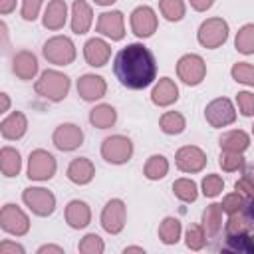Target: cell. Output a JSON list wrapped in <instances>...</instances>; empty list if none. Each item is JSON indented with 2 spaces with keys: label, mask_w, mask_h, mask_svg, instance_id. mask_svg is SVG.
Instances as JSON below:
<instances>
[{
  "label": "cell",
  "mask_w": 254,
  "mask_h": 254,
  "mask_svg": "<svg viewBox=\"0 0 254 254\" xmlns=\"http://www.w3.org/2000/svg\"><path fill=\"white\" fill-rule=\"evenodd\" d=\"M113 71L123 87L145 89L157 79V62L147 46L133 42L119 50L113 62Z\"/></svg>",
  "instance_id": "cell-1"
},
{
  "label": "cell",
  "mask_w": 254,
  "mask_h": 254,
  "mask_svg": "<svg viewBox=\"0 0 254 254\" xmlns=\"http://www.w3.org/2000/svg\"><path fill=\"white\" fill-rule=\"evenodd\" d=\"M69 87H71V81L65 73L58 71V69H46L40 73V77L36 79L34 83V91L52 101V103H58V101H64L69 93Z\"/></svg>",
  "instance_id": "cell-2"
},
{
  "label": "cell",
  "mask_w": 254,
  "mask_h": 254,
  "mask_svg": "<svg viewBox=\"0 0 254 254\" xmlns=\"http://www.w3.org/2000/svg\"><path fill=\"white\" fill-rule=\"evenodd\" d=\"M42 54L54 65H69L75 62V56H77L75 44L67 36H52L50 40H46Z\"/></svg>",
  "instance_id": "cell-3"
},
{
  "label": "cell",
  "mask_w": 254,
  "mask_h": 254,
  "mask_svg": "<svg viewBox=\"0 0 254 254\" xmlns=\"http://www.w3.org/2000/svg\"><path fill=\"white\" fill-rule=\"evenodd\" d=\"M196 40L202 48L206 50H216L220 48L226 40H228V22L214 16V18H206L196 32Z\"/></svg>",
  "instance_id": "cell-4"
},
{
  "label": "cell",
  "mask_w": 254,
  "mask_h": 254,
  "mask_svg": "<svg viewBox=\"0 0 254 254\" xmlns=\"http://www.w3.org/2000/svg\"><path fill=\"white\" fill-rule=\"evenodd\" d=\"M58 171L56 157L46 149H34L28 157V179L30 181H50Z\"/></svg>",
  "instance_id": "cell-5"
},
{
  "label": "cell",
  "mask_w": 254,
  "mask_h": 254,
  "mask_svg": "<svg viewBox=\"0 0 254 254\" xmlns=\"http://www.w3.org/2000/svg\"><path fill=\"white\" fill-rule=\"evenodd\" d=\"M24 204L36 214V216H50L56 210V196L52 190L44 187H28L22 190Z\"/></svg>",
  "instance_id": "cell-6"
},
{
  "label": "cell",
  "mask_w": 254,
  "mask_h": 254,
  "mask_svg": "<svg viewBox=\"0 0 254 254\" xmlns=\"http://www.w3.org/2000/svg\"><path fill=\"white\" fill-rule=\"evenodd\" d=\"M101 157L111 165H123L133 157V143L125 135L105 137L101 143Z\"/></svg>",
  "instance_id": "cell-7"
},
{
  "label": "cell",
  "mask_w": 254,
  "mask_h": 254,
  "mask_svg": "<svg viewBox=\"0 0 254 254\" xmlns=\"http://www.w3.org/2000/svg\"><path fill=\"white\" fill-rule=\"evenodd\" d=\"M177 75L187 85H198L202 83L206 75V64L198 54H185L177 62Z\"/></svg>",
  "instance_id": "cell-8"
},
{
  "label": "cell",
  "mask_w": 254,
  "mask_h": 254,
  "mask_svg": "<svg viewBox=\"0 0 254 254\" xmlns=\"http://www.w3.org/2000/svg\"><path fill=\"white\" fill-rule=\"evenodd\" d=\"M204 119L208 121L210 127H226L236 121V109L234 103L228 97H216L204 107Z\"/></svg>",
  "instance_id": "cell-9"
},
{
  "label": "cell",
  "mask_w": 254,
  "mask_h": 254,
  "mask_svg": "<svg viewBox=\"0 0 254 254\" xmlns=\"http://www.w3.org/2000/svg\"><path fill=\"white\" fill-rule=\"evenodd\" d=\"M0 228L12 236H24L30 230V218L20 206L8 202L0 210Z\"/></svg>",
  "instance_id": "cell-10"
},
{
  "label": "cell",
  "mask_w": 254,
  "mask_h": 254,
  "mask_svg": "<svg viewBox=\"0 0 254 254\" xmlns=\"http://www.w3.org/2000/svg\"><path fill=\"white\" fill-rule=\"evenodd\" d=\"M101 228L107 234H119L125 228V220H127V206L121 198H111L105 202L103 210H101Z\"/></svg>",
  "instance_id": "cell-11"
},
{
  "label": "cell",
  "mask_w": 254,
  "mask_h": 254,
  "mask_svg": "<svg viewBox=\"0 0 254 254\" xmlns=\"http://www.w3.org/2000/svg\"><path fill=\"white\" fill-rule=\"evenodd\" d=\"M129 24H131V32L137 38H151L157 32L159 26V18L155 14V10L151 6H137L131 16H129Z\"/></svg>",
  "instance_id": "cell-12"
},
{
  "label": "cell",
  "mask_w": 254,
  "mask_h": 254,
  "mask_svg": "<svg viewBox=\"0 0 254 254\" xmlns=\"http://www.w3.org/2000/svg\"><path fill=\"white\" fill-rule=\"evenodd\" d=\"M175 165L181 173H200L206 167V153L196 145H185L175 153Z\"/></svg>",
  "instance_id": "cell-13"
},
{
  "label": "cell",
  "mask_w": 254,
  "mask_h": 254,
  "mask_svg": "<svg viewBox=\"0 0 254 254\" xmlns=\"http://www.w3.org/2000/svg\"><path fill=\"white\" fill-rule=\"evenodd\" d=\"M52 143L56 149L64 151V153H69V151H75L77 147H81L83 143V131L79 125L75 123H62L54 129L52 133Z\"/></svg>",
  "instance_id": "cell-14"
},
{
  "label": "cell",
  "mask_w": 254,
  "mask_h": 254,
  "mask_svg": "<svg viewBox=\"0 0 254 254\" xmlns=\"http://www.w3.org/2000/svg\"><path fill=\"white\" fill-rule=\"evenodd\" d=\"M95 30H97L101 36H105V38H109V40H113V42H119V40L125 38V18H123V14H121L119 10L103 12V14H99V18H97Z\"/></svg>",
  "instance_id": "cell-15"
},
{
  "label": "cell",
  "mask_w": 254,
  "mask_h": 254,
  "mask_svg": "<svg viewBox=\"0 0 254 254\" xmlns=\"http://www.w3.org/2000/svg\"><path fill=\"white\" fill-rule=\"evenodd\" d=\"M105 91H107V81L101 75L83 73L77 79V95L83 101H97L105 95Z\"/></svg>",
  "instance_id": "cell-16"
},
{
  "label": "cell",
  "mask_w": 254,
  "mask_h": 254,
  "mask_svg": "<svg viewBox=\"0 0 254 254\" xmlns=\"http://www.w3.org/2000/svg\"><path fill=\"white\" fill-rule=\"evenodd\" d=\"M83 58L91 67H103L111 58V46L103 38H89L83 44Z\"/></svg>",
  "instance_id": "cell-17"
},
{
  "label": "cell",
  "mask_w": 254,
  "mask_h": 254,
  "mask_svg": "<svg viewBox=\"0 0 254 254\" xmlns=\"http://www.w3.org/2000/svg\"><path fill=\"white\" fill-rule=\"evenodd\" d=\"M12 71L18 79L30 81L38 73V58L30 50H20L12 58Z\"/></svg>",
  "instance_id": "cell-18"
},
{
  "label": "cell",
  "mask_w": 254,
  "mask_h": 254,
  "mask_svg": "<svg viewBox=\"0 0 254 254\" xmlns=\"http://www.w3.org/2000/svg\"><path fill=\"white\" fill-rule=\"evenodd\" d=\"M64 214H65L67 226L73 228V230H81L91 222V208L85 200H79V198L69 200Z\"/></svg>",
  "instance_id": "cell-19"
},
{
  "label": "cell",
  "mask_w": 254,
  "mask_h": 254,
  "mask_svg": "<svg viewBox=\"0 0 254 254\" xmlns=\"http://www.w3.org/2000/svg\"><path fill=\"white\" fill-rule=\"evenodd\" d=\"M179 99V85L171 77H161L151 89V101L157 107H169Z\"/></svg>",
  "instance_id": "cell-20"
},
{
  "label": "cell",
  "mask_w": 254,
  "mask_h": 254,
  "mask_svg": "<svg viewBox=\"0 0 254 254\" xmlns=\"http://www.w3.org/2000/svg\"><path fill=\"white\" fill-rule=\"evenodd\" d=\"M71 32L81 36L87 34L93 24V10L85 0H73L71 4Z\"/></svg>",
  "instance_id": "cell-21"
},
{
  "label": "cell",
  "mask_w": 254,
  "mask_h": 254,
  "mask_svg": "<svg viewBox=\"0 0 254 254\" xmlns=\"http://www.w3.org/2000/svg\"><path fill=\"white\" fill-rule=\"evenodd\" d=\"M26 131H28V119L22 111H12L0 123V133L6 141H18L26 135Z\"/></svg>",
  "instance_id": "cell-22"
},
{
  "label": "cell",
  "mask_w": 254,
  "mask_h": 254,
  "mask_svg": "<svg viewBox=\"0 0 254 254\" xmlns=\"http://www.w3.org/2000/svg\"><path fill=\"white\" fill-rule=\"evenodd\" d=\"M65 175L73 185H89L95 177V165L87 157H77L67 165Z\"/></svg>",
  "instance_id": "cell-23"
},
{
  "label": "cell",
  "mask_w": 254,
  "mask_h": 254,
  "mask_svg": "<svg viewBox=\"0 0 254 254\" xmlns=\"http://www.w3.org/2000/svg\"><path fill=\"white\" fill-rule=\"evenodd\" d=\"M65 20H67V4L64 0H50L44 10V16H42L44 28H48L52 32L62 30L65 26Z\"/></svg>",
  "instance_id": "cell-24"
},
{
  "label": "cell",
  "mask_w": 254,
  "mask_h": 254,
  "mask_svg": "<svg viewBox=\"0 0 254 254\" xmlns=\"http://www.w3.org/2000/svg\"><path fill=\"white\" fill-rule=\"evenodd\" d=\"M220 151H234V153H244L250 145V135L242 129H232L220 135L218 139Z\"/></svg>",
  "instance_id": "cell-25"
},
{
  "label": "cell",
  "mask_w": 254,
  "mask_h": 254,
  "mask_svg": "<svg viewBox=\"0 0 254 254\" xmlns=\"http://www.w3.org/2000/svg\"><path fill=\"white\" fill-rule=\"evenodd\" d=\"M117 121V111L109 103H99L89 111V123L97 129H109Z\"/></svg>",
  "instance_id": "cell-26"
},
{
  "label": "cell",
  "mask_w": 254,
  "mask_h": 254,
  "mask_svg": "<svg viewBox=\"0 0 254 254\" xmlns=\"http://www.w3.org/2000/svg\"><path fill=\"white\" fill-rule=\"evenodd\" d=\"M0 169L4 177H18L22 171V157L20 151L14 147H2L0 149Z\"/></svg>",
  "instance_id": "cell-27"
},
{
  "label": "cell",
  "mask_w": 254,
  "mask_h": 254,
  "mask_svg": "<svg viewBox=\"0 0 254 254\" xmlns=\"http://www.w3.org/2000/svg\"><path fill=\"white\" fill-rule=\"evenodd\" d=\"M222 204L212 202L202 210V228L206 236H214L222 230Z\"/></svg>",
  "instance_id": "cell-28"
},
{
  "label": "cell",
  "mask_w": 254,
  "mask_h": 254,
  "mask_svg": "<svg viewBox=\"0 0 254 254\" xmlns=\"http://www.w3.org/2000/svg\"><path fill=\"white\" fill-rule=\"evenodd\" d=\"M157 234H159V240H161L163 244H167V246L177 244V242L181 240V234H183L181 220L175 218V216H165V218L161 220V224H159Z\"/></svg>",
  "instance_id": "cell-29"
},
{
  "label": "cell",
  "mask_w": 254,
  "mask_h": 254,
  "mask_svg": "<svg viewBox=\"0 0 254 254\" xmlns=\"http://www.w3.org/2000/svg\"><path fill=\"white\" fill-rule=\"evenodd\" d=\"M159 127L165 135H181L187 127V119L179 111H165L159 119Z\"/></svg>",
  "instance_id": "cell-30"
},
{
  "label": "cell",
  "mask_w": 254,
  "mask_h": 254,
  "mask_svg": "<svg viewBox=\"0 0 254 254\" xmlns=\"http://www.w3.org/2000/svg\"><path fill=\"white\" fill-rule=\"evenodd\" d=\"M169 173V161L165 155H151L147 161H145V167H143V175L149 179V181H159L163 179L165 175Z\"/></svg>",
  "instance_id": "cell-31"
},
{
  "label": "cell",
  "mask_w": 254,
  "mask_h": 254,
  "mask_svg": "<svg viewBox=\"0 0 254 254\" xmlns=\"http://www.w3.org/2000/svg\"><path fill=\"white\" fill-rule=\"evenodd\" d=\"M234 48L238 54L252 56L254 54V24H244L234 38Z\"/></svg>",
  "instance_id": "cell-32"
},
{
  "label": "cell",
  "mask_w": 254,
  "mask_h": 254,
  "mask_svg": "<svg viewBox=\"0 0 254 254\" xmlns=\"http://www.w3.org/2000/svg\"><path fill=\"white\" fill-rule=\"evenodd\" d=\"M173 192L183 202H194L198 198V187H196V183L190 181V179H185V177L183 179H177L173 183Z\"/></svg>",
  "instance_id": "cell-33"
},
{
  "label": "cell",
  "mask_w": 254,
  "mask_h": 254,
  "mask_svg": "<svg viewBox=\"0 0 254 254\" xmlns=\"http://www.w3.org/2000/svg\"><path fill=\"white\" fill-rule=\"evenodd\" d=\"M159 10L169 22H179L185 18V0H159Z\"/></svg>",
  "instance_id": "cell-34"
},
{
  "label": "cell",
  "mask_w": 254,
  "mask_h": 254,
  "mask_svg": "<svg viewBox=\"0 0 254 254\" xmlns=\"http://www.w3.org/2000/svg\"><path fill=\"white\" fill-rule=\"evenodd\" d=\"M230 75H232V79L236 83L254 87V65L252 64H248V62H236L230 67Z\"/></svg>",
  "instance_id": "cell-35"
},
{
  "label": "cell",
  "mask_w": 254,
  "mask_h": 254,
  "mask_svg": "<svg viewBox=\"0 0 254 254\" xmlns=\"http://www.w3.org/2000/svg\"><path fill=\"white\" fill-rule=\"evenodd\" d=\"M185 244L190 250H202L206 244V232L202 224H190L185 232Z\"/></svg>",
  "instance_id": "cell-36"
},
{
  "label": "cell",
  "mask_w": 254,
  "mask_h": 254,
  "mask_svg": "<svg viewBox=\"0 0 254 254\" xmlns=\"http://www.w3.org/2000/svg\"><path fill=\"white\" fill-rule=\"evenodd\" d=\"M244 157L242 153H234V151H220V157H218V165L222 171L226 173H234V171H240L244 169Z\"/></svg>",
  "instance_id": "cell-37"
},
{
  "label": "cell",
  "mask_w": 254,
  "mask_h": 254,
  "mask_svg": "<svg viewBox=\"0 0 254 254\" xmlns=\"http://www.w3.org/2000/svg\"><path fill=\"white\" fill-rule=\"evenodd\" d=\"M200 190H202V194L208 196V198L218 196V194L224 190V181H222V177L216 175V173L206 175V177L202 179V183H200Z\"/></svg>",
  "instance_id": "cell-38"
},
{
  "label": "cell",
  "mask_w": 254,
  "mask_h": 254,
  "mask_svg": "<svg viewBox=\"0 0 254 254\" xmlns=\"http://www.w3.org/2000/svg\"><path fill=\"white\" fill-rule=\"evenodd\" d=\"M77 250H79L81 254H101V252L105 250V244H103L101 236H97L95 232H89V234H85V236L79 240Z\"/></svg>",
  "instance_id": "cell-39"
},
{
  "label": "cell",
  "mask_w": 254,
  "mask_h": 254,
  "mask_svg": "<svg viewBox=\"0 0 254 254\" xmlns=\"http://www.w3.org/2000/svg\"><path fill=\"white\" fill-rule=\"evenodd\" d=\"M222 210L230 216V214H238V212H242L244 208H246V198L238 192V190H234V192H228L224 198H222Z\"/></svg>",
  "instance_id": "cell-40"
},
{
  "label": "cell",
  "mask_w": 254,
  "mask_h": 254,
  "mask_svg": "<svg viewBox=\"0 0 254 254\" xmlns=\"http://www.w3.org/2000/svg\"><path fill=\"white\" fill-rule=\"evenodd\" d=\"M248 230H250L248 220H246L244 216H240V212H238V214H230L228 222L224 224L226 238H230V236H240V234H244V232H248Z\"/></svg>",
  "instance_id": "cell-41"
},
{
  "label": "cell",
  "mask_w": 254,
  "mask_h": 254,
  "mask_svg": "<svg viewBox=\"0 0 254 254\" xmlns=\"http://www.w3.org/2000/svg\"><path fill=\"white\" fill-rule=\"evenodd\" d=\"M44 0H22V8H20V16L26 22H34L40 16Z\"/></svg>",
  "instance_id": "cell-42"
},
{
  "label": "cell",
  "mask_w": 254,
  "mask_h": 254,
  "mask_svg": "<svg viewBox=\"0 0 254 254\" xmlns=\"http://www.w3.org/2000/svg\"><path fill=\"white\" fill-rule=\"evenodd\" d=\"M236 103H238V109H240V113L244 117H252L254 115V93L252 91H238Z\"/></svg>",
  "instance_id": "cell-43"
},
{
  "label": "cell",
  "mask_w": 254,
  "mask_h": 254,
  "mask_svg": "<svg viewBox=\"0 0 254 254\" xmlns=\"http://www.w3.org/2000/svg\"><path fill=\"white\" fill-rule=\"evenodd\" d=\"M234 189H236L246 200L254 198V177H252V175H242V177L234 183Z\"/></svg>",
  "instance_id": "cell-44"
},
{
  "label": "cell",
  "mask_w": 254,
  "mask_h": 254,
  "mask_svg": "<svg viewBox=\"0 0 254 254\" xmlns=\"http://www.w3.org/2000/svg\"><path fill=\"white\" fill-rule=\"evenodd\" d=\"M24 246L22 244H16L12 240H4L0 242V254H24Z\"/></svg>",
  "instance_id": "cell-45"
},
{
  "label": "cell",
  "mask_w": 254,
  "mask_h": 254,
  "mask_svg": "<svg viewBox=\"0 0 254 254\" xmlns=\"http://www.w3.org/2000/svg\"><path fill=\"white\" fill-rule=\"evenodd\" d=\"M189 4H190L196 12H206V10L214 4V0H189Z\"/></svg>",
  "instance_id": "cell-46"
},
{
  "label": "cell",
  "mask_w": 254,
  "mask_h": 254,
  "mask_svg": "<svg viewBox=\"0 0 254 254\" xmlns=\"http://www.w3.org/2000/svg\"><path fill=\"white\" fill-rule=\"evenodd\" d=\"M46 252H54V254H64V248L62 246H56V244H44L38 248V254H46Z\"/></svg>",
  "instance_id": "cell-47"
},
{
  "label": "cell",
  "mask_w": 254,
  "mask_h": 254,
  "mask_svg": "<svg viewBox=\"0 0 254 254\" xmlns=\"http://www.w3.org/2000/svg\"><path fill=\"white\" fill-rule=\"evenodd\" d=\"M16 8V0H0V14L6 16Z\"/></svg>",
  "instance_id": "cell-48"
},
{
  "label": "cell",
  "mask_w": 254,
  "mask_h": 254,
  "mask_svg": "<svg viewBox=\"0 0 254 254\" xmlns=\"http://www.w3.org/2000/svg\"><path fill=\"white\" fill-rule=\"evenodd\" d=\"M0 99H2V107H0V113H6L10 109V97L8 93H0Z\"/></svg>",
  "instance_id": "cell-49"
},
{
  "label": "cell",
  "mask_w": 254,
  "mask_h": 254,
  "mask_svg": "<svg viewBox=\"0 0 254 254\" xmlns=\"http://www.w3.org/2000/svg\"><path fill=\"white\" fill-rule=\"evenodd\" d=\"M123 252H125V254H127V252H139V254H145V248H143V246H125Z\"/></svg>",
  "instance_id": "cell-50"
},
{
  "label": "cell",
  "mask_w": 254,
  "mask_h": 254,
  "mask_svg": "<svg viewBox=\"0 0 254 254\" xmlns=\"http://www.w3.org/2000/svg\"><path fill=\"white\" fill-rule=\"evenodd\" d=\"M246 214H248V218L250 220H254V198H250V204H246Z\"/></svg>",
  "instance_id": "cell-51"
},
{
  "label": "cell",
  "mask_w": 254,
  "mask_h": 254,
  "mask_svg": "<svg viewBox=\"0 0 254 254\" xmlns=\"http://www.w3.org/2000/svg\"><path fill=\"white\" fill-rule=\"evenodd\" d=\"M97 6H111V4H115L117 0H93Z\"/></svg>",
  "instance_id": "cell-52"
},
{
  "label": "cell",
  "mask_w": 254,
  "mask_h": 254,
  "mask_svg": "<svg viewBox=\"0 0 254 254\" xmlns=\"http://www.w3.org/2000/svg\"><path fill=\"white\" fill-rule=\"evenodd\" d=\"M252 133H254V125H252Z\"/></svg>",
  "instance_id": "cell-53"
}]
</instances>
